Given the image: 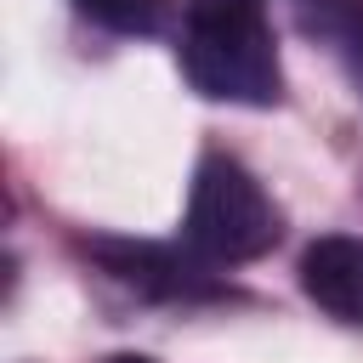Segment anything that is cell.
<instances>
[{
    "instance_id": "obj_1",
    "label": "cell",
    "mask_w": 363,
    "mask_h": 363,
    "mask_svg": "<svg viewBox=\"0 0 363 363\" xmlns=\"http://www.w3.org/2000/svg\"><path fill=\"white\" fill-rule=\"evenodd\" d=\"M267 0H187L182 74L210 102L267 108L284 91L278 45L267 28Z\"/></svg>"
},
{
    "instance_id": "obj_2",
    "label": "cell",
    "mask_w": 363,
    "mask_h": 363,
    "mask_svg": "<svg viewBox=\"0 0 363 363\" xmlns=\"http://www.w3.org/2000/svg\"><path fill=\"white\" fill-rule=\"evenodd\" d=\"M182 227H187L193 255H204V261H255L284 233L278 204L227 153H210L193 170V193H187V221Z\"/></svg>"
},
{
    "instance_id": "obj_3",
    "label": "cell",
    "mask_w": 363,
    "mask_h": 363,
    "mask_svg": "<svg viewBox=\"0 0 363 363\" xmlns=\"http://www.w3.org/2000/svg\"><path fill=\"white\" fill-rule=\"evenodd\" d=\"M102 255V267L130 284V289H147V295H164V301H199V295H216V278L193 261V255H176L164 244H125V238H102L91 244Z\"/></svg>"
},
{
    "instance_id": "obj_4",
    "label": "cell",
    "mask_w": 363,
    "mask_h": 363,
    "mask_svg": "<svg viewBox=\"0 0 363 363\" xmlns=\"http://www.w3.org/2000/svg\"><path fill=\"white\" fill-rule=\"evenodd\" d=\"M301 289L340 323L363 329V238L329 233L301 255Z\"/></svg>"
},
{
    "instance_id": "obj_5",
    "label": "cell",
    "mask_w": 363,
    "mask_h": 363,
    "mask_svg": "<svg viewBox=\"0 0 363 363\" xmlns=\"http://www.w3.org/2000/svg\"><path fill=\"white\" fill-rule=\"evenodd\" d=\"M301 28L318 34L352 74H363V0H301Z\"/></svg>"
},
{
    "instance_id": "obj_6",
    "label": "cell",
    "mask_w": 363,
    "mask_h": 363,
    "mask_svg": "<svg viewBox=\"0 0 363 363\" xmlns=\"http://www.w3.org/2000/svg\"><path fill=\"white\" fill-rule=\"evenodd\" d=\"M74 6L113 34H153V28H164L176 0H74Z\"/></svg>"
},
{
    "instance_id": "obj_7",
    "label": "cell",
    "mask_w": 363,
    "mask_h": 363,
    "mask_svg": "<svg viewBox=\"0 0 363 363\" xmlns=\"http://www.w3.org/2000/svg\"><path fill=\"white\" fill-rule=\"evenodd\" d=\"M108 363H147V357H130V352H119V357H108Z\"/></svg>"
}]
</instances>
